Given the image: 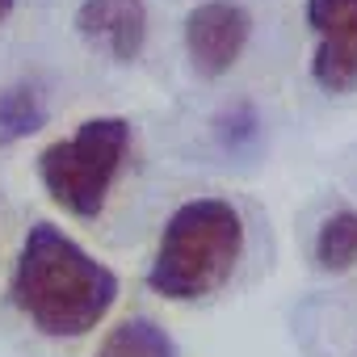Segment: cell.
<instances>
[{"label": "cell", "mask_w": 357, "mask_h": 357, "mask_svg": "<svg viewBox=\"0 0 357 357\" xmlns=\"http://www.w3.org/2000/svg\"><path fill=\"white\" fill-rule=\"evenodd\" d=\"M9 298L43 336L76 340L89 336L118 303V273L55 223H34L22 240Z\"/></svg>", "instance_id": "1"}, {"label": "cell", "mask_w": 357, "mask_h": 357, "mask_svg": "<svg viewBox=\"0 0 357 357\" xmlns=\"http://www.w3.org/2000/svg\"><path fill=\"white\" fill-rule=\"evenodd\" d=\"M244 257V219L227 198L176 206L160 231L147 286L168 303H198L223 290Z\"/></svg>", "instance_id": "2"}, {"label": "cell", "mask_w": 357, "mask_h": 357, "mask_svg": "<svg viewBox=\"0 0 357 357\" xmlns=\"http://www.w3.org/2000/svg\"><path fill=\"white\" fill-rule=\"evenodd\" d=\"M130 151V122L118 114L89 118L72 139H55L38 151V181L55 206L76 219H97Z\"/></svg>", "instance_id": "3"}, {"label": "cell", "mask_w": 357, "mask_h": 357, "mask_svg": "<svg viewBox=\"0 0 357 357\" xmlns=\"http://www.w3.org/2000/svg\"><path fill=\"white\" fill-rule=\"evenodd\" d=\"M252 38V13L240 0H202L185 17V55L202 80L227 76Z\"/></svg>", "instance_id": "4"}, {"label": "cell", "mask_w": 357, "mask_h": 357, "mask_svg": "<svg viewBox=\"0 0 357 357\" xmlns=\"http://www.w3.org/2000/svg\"><path fill=\"white\" fill-rule=\"evenodd\" d=\"M307 26L315 34L311 80L340 97L357 89V0H307Z\"/></svg>", "instance_id": "5"}, {"label": "cell", "mask_w": 357, "mask_h": 357, "mask_svg": "<svg viewBox=\"0 0 357 357\" xmlns=\"http://www.w3.org/2000/svg\"><path fill=\"white\" fill-rule=\"evenodd\" d=\"M76 34L114 63H135L147 47V0H80Z\"/></svg>", "instance_id": "6"}, {"label": "cell", "mask_w": 357, "mask_h": 357, "mask_svg": "<svg viewBox=\"0 0 357 357\" xmlns=\"http://www.w3.org/2000/svg\"><path fill=\"white\" fill-rule=\"evenodd\" d=\"M51 122V97L38 80H13L0 89V147H13Z\"/></svg>", "instance_id": "7"}, {"label": "cell", "mask_w": 357, "mask_h": 357, "mask_svg": "<svg viewBox=\"0 0 357 357\" xmlns=\"http://www.w3.org/2000/svg\"><path fill=\"white\" fill-rule=\"evenodd\" d=\"M97 357H181V353H176V340L155 319L135 315V319H122L118 328H109Z\"/></svg>", "instance_id": "8"}, {"label": "cell", "mask_w": 357, "mask_h": 357, "mask_svg": "<svg viewBox=\"0 0 357 357\" xmlns=\"http://www.w3.org/2000/svg\"><path fill=\"white\" fill-rule=\"evenodd\" d=\"M315 261L328 273H344L357 265V211H336L315 231Z\"/></svg>", "instance_id": "9"}, {"label": "cell", "mask_w": 357, "mask_h": 357, "mask_svg": "<svg viewBox=\"0 0 357 357\" xmlns=\"http://www.w3.org/2000/svg\"><path fill=\"white\" fill-rule=\"evenodd\" d=\"M215 139L227 155H257L265 139V122L252 101H236L215 118Z\"/></svg>", "instance_id": "10"}, {"label": "cell", "mask_w": 357, "mask_h": 357, "mask_svg": "<svg viewBox=\"0 0 357 357\" xmlns=\"http://www.w3.org/2000/svg\"><path fill=\"white\" fill-rule=\"evenodd\" d=\"M13 5H17V0H0V22H5V17L13 13Z\"/></svg>", "instance_id": "11"}]
</instances>
